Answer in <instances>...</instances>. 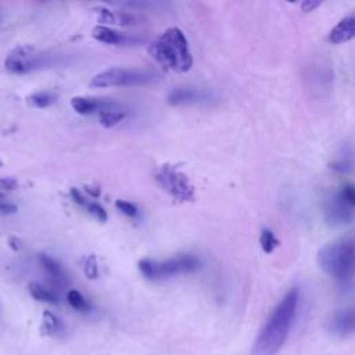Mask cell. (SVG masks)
Segmentation results:
<instances>
[{
    "label": "cell",
    "instance_id": "cell-1",
    "mask_svg": "<svg viewBox=\"0 0 355 355\" xmlns=\"http://www.w3.org/2000/svg\"><path fill=\"white\" fill-rule=\"evenodd\" d=\"M298 289H290L274 308L253 344L252 355H275L287 338L298 307Z\"/></svg>",
    "mask_w": 355,
    "mask_h": 355
},
{
    "label": "cell",
    "instance_id": "cell-2",
    "mask_svg": "<svg viewBox=\"0 0 355 355\" xmlns=\"http://www.w3.org/2000/svg\"><path fill=\"white\" fill-rule=\"evenodd\" d=\"M149 53L159 64L176 74H185L193 65L187 39L179 28L167 30L150 45Z\"/></svg>",
    "mask_w": 355,
    "mask_h": 355
},
{
    "label": "cell",
    "instance_id": "cell-3",
    "mask_svg": "<svg viewBox=\"0 0 355 355\" xmlns=\"http://www.w3.org/2000/svg\"><path fill=\"white\" fill-rule=\"evenodd\" d=\"M319 268L341 285H349L354 275L355 253L352 236L325 245L316 256Z\"/></svg>",
    "mask_w": 355,
    "mask_h": 355
},
{
    "label": "cell",
    "instance_id": "cell-4",
    "mask_svg": "<svg viewBox=\"0 0 355 355\" xmlns=\"http://www.w3.org/2000/svg\"><path fill=\"white\" fill-rule=\"evenodd\" d=\"M200 261L194 256L181 254L164 261L145 258L139 261V270L149 281H165L172 276L192 274L200 270Z\"/></svg>",
    "mask_w": 355,
    "mask_h": 355
},
{
    "label": "cell",
    "instance_id": "cell-5",
    "mask_svg": "<svg viewBox=\"0 0 355 355\" xmlns=\"http://www.w3.org/2000/svg\"><path fill=\"white\" fill-rule=\"evenodd\" d=\"M161 75L153 70L143 68H111L97 74L92 88H115V86H142L159 82Z\"/></svg>",
    "mask_w": 355,
    "mask_h": 355
},
{
    "label": "cell",
    "instance_id": "cell-6",
    "mask_svg": "<svg viewBox=\"0 0 355 355\" xmlns=\"http://www.w3.org/2000/svg\"><path fill=\"white\" fill-rule=\"evenodd\" d=\"M154 179L159 186L175 201L186 203L194 200L193 185L190 183L189 178L175 167L168 164L160 167L154 174Z\"/></svg>",
    "mask_w": 355,
    "mask_h": 355
},
{
    "label": "cell",
    "instance_id": "cell-7",
    "mask_svg": "<svg viewBox=\"0 0 355 355\" xmlns=\"http://www.w3.org/2000/svg\"><path fill=\"white\" fill-rule=\"evenodd\" d=\"M34 52L35 49L31 45H20L14 48L5 60L6 70L13 74H24L30 71L35 65Z\"/></svg>",
    "mask_w": 355,
    "mask_h": 355
},
{
    "label": "cell",
    "instance_id": "cell-8",
    "mask_svg": "<svg viewBox=\"0 0 355 355\" xmlns=\"http://www.w3.org/2000/svg\"><path fill=\"white\" fill-rule=\"evenodd\" d=\"M326 219L332 226H344L354 221V207L348 205L336 193L326 205Z\"/></svg>",
    "mask_w": 355,
    "mask_h": 355
},
{
    "label": "cell",
    "instance_id": "cell-9",
    "mask_svg": "<svg viewBox=\"0 0 355 355\" xmlns=\"http://www.w3.org/2000/svg\"><path fill=\"white\" fill-rule=\"evenodd\" d=\"M212 93L199 88H181L171 92L168 103L171 105H186V104H203L212 101Z\"/></svg>",
    "mask_w": 355,
    "mask_h": 355
},
{
    "label": "cell",
    "instance_id": "cell-10",
    "mask_svg": "<svg viewBox=\"0 0 355 355\" xmlns=\"http://www.w3.org/2000/svg\"><path fill=\"white\" fill-rule=\"evenodd\" d=\"M327 329L330 334L338 337V338H345L352 334L355 329V316L352 310H340L334 312L329 322H327Z\"/></svg>",
    "mask_w": 355,
    "mask_h": 355
},
{
    "label": "cell",
    "instance_id": "cell-11",
    "mask_svg": "<svg viewBox=\"0 0 355 355\" xmlns=\"http://www.w3.org/2000/svg\"><path fill=\"white\" fill-rule=\"evenodd\" d=\"M92 37L99 42H103L107 45H116V46H132V45L142 43V39L138 37L121 34L104 26L94 27L92 31Z\"/></svg>",
    "mask_w": 355,
    "mask_h": 355
},
{
    "label": "cell",
    "instance_id": "cell-12",
    "mask_svg": "<svg viewBox=\"0 0 355 355\" xmlns=\"http://www.w3.org/2000/svg\"><path fill=\"white\" fill-rule=\"evenodd\" d=\"M120 104L112 101V100H104V99H92V97H74L71 100V107L74 108V111H77L78 114L86 115V114H92L94 111H103V110H108V108H114L118 107Z\"/></svg>",
    "mask_w": 355,
    "mask_h": 355
},
{
    "label": "cell",
    "instance_id": "cell-13",
    "mask_svg": "<svg viewBox=\"0 0 355 355\" xmlns=\"http://www.w3.org/2000/svg\"><path fill=\"white\" fill-rule=\"evenodd\" d=\"M355 37V17L354 14H349L340 20L336 27L332 28V31L327 35V41L333 45H340L349 42Z\"/></svg>",
    "mask_w": 355,
    "mask_h": 355
},
{
    "label": "cell",
    "instance_id": "cell-14",
    "mask_svg": "<svg viewBox=\"0 0 355 355\" xmlns=\"http://www.w3.org/2000/svg\"><path fill=\"white\" fill-rule=\"evenodd\" d=\"M99 14V21L105 23V24H118V26H132V24H138L136 21H139L141 19L136 16H132L130 13L125 12H110L107 9L100 8L97 10Z\"/></svg>",
    "mask_w": 355,
    "mask_h": 355
},
{
    "label": "cell",
    "instance_id": "cell-15",
    "mask_svg": "<svg viewBox=\"0 0 355 355\" xmlns=\"http://www.w3.org/2000/svg\"><path fill=\"white\" fill-rule=\"evenodd\" d=\"M41 265L43 267V270L48 272V275L50 276V279L59 285V286H64L67 283V276H65V272L63 270V267L54 260L50 256H46V254H39L38 257Z\"/></svg>",
    "mask_w": 355,
    "mask_h": 355
},
{
    "label": "cell",
    "instance_id": "cell-16",
    "mask_svg": "<svg viewBox=\"0 0 355 355\" xmlns=\"http://www.w3.org/2000/svg\"><path fill=\"white\" fill-rule=\"evenodd\" d=\"M125 111L123 110L121 105L114 107V108H108V110H103L99 112V121L104 128H112L116 124H120L124 118H125Z\"/></svg>",
    "mask_w": 355,
    "mask_h": 355
},
{
    "label": "cell",
    "instance_id": "cell-17",
    "mask_svg": "<svg viewBox=\"0 0 355 355\" xmlns=\"http://www.w3.org/2000/svg\"><path fill=\"white\" fill-rule=\"evenodd\" d=\"M330 168L340 174H348L352 171V149H351V146H344L341 153L330 164Z\"/></svg>",
    "mask_w": 355,
    "mask_h": 355
},
{
    "label": "cell",
    "instance_id": "cell-18",
    "mask_svg": "<svg viewBox=\"0 0 355 355\" xmlns=\"http://www.w3.org/2000/svg\"><path fill=\"white\" fill-rule=\"evenodd\" d=\"M57 99V94L49 90H42V92H37L32 93L27 97V101L30 105L37 107V108H46L49 105H52Z\"/></svg>",
    "mask_w": 355,
    "mask_h": 355
},
{
    "label": "cell",
    "instance_id": "cell-19",
    "mask_svg": "<svg viewBox=\"0 0 355 355\" xmlns=\"http://www.w3.org/2000/svg\"><path fill=\"white\" fill-rule=\"evenodd\" d=\"M28 290H30V294L38 301L48 303V304H59V298L56 297V294H53L52 292H49L46 287H43L37 282H31L28 285Z\"/></svg>",
    "mask_w": 355,
    "mask_h": 355
},
{
    "label": "cell",
    "instance_id": "cell-20",
    "mask_svg": "<svg viewBox=\"0 0 355 355\" xmlns=\"http://www.w3.org/2000/svg\"><path fill=\"white\" fill-rule=\"evenodd\" d=\"M41 329H42V334L45 336H57L61 332L63 325L54 314H52L50 311H45Z\"/></svg>",
    "mask_w": 355,
    "mask_h": 355
},
{
    "label": "cell",
    "instance_id": "cell-21",
    "mask_svg": "<svg viewBox=\"0 0 355 355\" xmlns=\"http://www.w3.org/2000/svg\"><path fill=\"white\" fill-rule=\"evenodd\" d=\"M260 245H261L263 250L267 254H271V253H274L279 247L281 242H279V239L276 238L275 233L271 229L265 227V229H263L261 236H260Z\"/></svg>",
    "mask_w": 355,
    "mask_h": 355
},
{
    "label": "cell",
    "instance_id": "cell-22",
    "mask_svg": "<svg viewBox=\"0 0 355 355\" xmlns=\"http://www.w3.org/2000/svg\"><path fill=\"white\" fill-rule=\"evenodd\" d=\"M67 300H68V304L77 310V311H81V312H88L90 310V305L88 304V301L85 300V297L78 292V290H70L67 293Z\"/></svg>",
    "mask_w": 355,
    "mask_h": 355
},
{
    "label": "cell",
    "instance_id": "cell-23",
    "mask_svg": "<svg viewBox=\"0 0 355 355\" xmlns=\"http://www.w3.org/2000/svg\"><path fill=\"white\" fill-rule=\"evenodd\" d=\"M85 275L89 279H96L99 276V265H97V258H96L94 254H92L86 258Z\"/></svg>",
    "mask_w": 355,
    "mask_h": 355
},
{
    "label": "cell",
    "instance_id": "cell-24",
    "mask_svg": "<svg viewBox=\"0 0 355 355\" xmlns=\"http://www.w3.org/2000/svg\"><path fill=\"white\" fill-rule=\"evenodd\" d=\"M86 210L89 211V214H92L97 221L100 222H105L107 221V212L103 207H100L97 203H92V201H88L85 204Z\"/></svg>",
    "mask_w": 355,
    "mask_h": 355
},
{
    "label": "cell",
    "instance_id": "cell-25",
    "mask_svg": "<svg viewBox=\"0 0 355 355\" xmlns=\"http://www.w3.org/2000/svg\"><path fill=\"white\" fill-rule=\"evenodd\" d=\"M115 207L120 210L123 214L128 215V216H136L138 215V208L132 203H130V201L116 200L115 201Z\"/></svg>",
    "mask_w": 355,
    "mask_h": 355
},
{
    "label": "cell",
    "instance_id": "cell-26",
    "mask_svg": "<svg viewBox=\"0 0 355 355\" xmlns=\"http://www.w3.org/2000/svg\"><path fill=\"white\" fill-rule=\"evenodd\" d=\"M338 194H340V197H341L348 205H351V207L355 205V192H354V187H352L351 185L343 186V187L340 189Z\"/></svg>",
    "mask_w": 355,
    "mask_h": 355
},
{
    "label": "cell",
    "instance_id": "cell-27",
    "mask_svg": "<svg viewBox=\"0 0 355 355\" xmlns=\"http://www.w3.org/2000/svg\"><path fill=\"white\" fill-rule=\"evenodd\" d=\"M19 187V182L14 178H0V192H12Z\"/></svg>",
    "mask_w": 355,
    "mask_h": 355
},
{
    "label": "cell",
    "instance_id": "cell-28",
    "mask_svg": "<svg viewBox=\"0 0 355 355\" xmlns=\"http://www.w3.org/2000/svg\"><path fill=\"white\" fill-rule=\"evenodd\" d=\"M17 211H19L17 205L6 200H0V215H10V214H16Z\"/></svg>",
    "mask_w": 355,
    "mask_h": 355
},
{
    "label": "cell",
    "instance_id": "cell-29",
    "mask_svg": "<svg viewBox=\"0 0 355 355\" xmlns=\"http://www.w3.org/2000/svg\"><path fill=\"white\" fill-rule=\"evenodd\" d=\"M8 246L10 247V250H13V252H16V253H17V252H21L23 247H24L21 239H19L17 236H9Z\"/></svg>",
    "mask_w": 355,
    "mask_h": 355
},
{
    "label": "cell",
    "instance_id": "cell-30",
    "mask_svg": "<svg viewBox=\"0 0 355 355\" xmlns=\"http://www.w3.org/2000/svg\"><path fill=\"white\" fill-rule=\"evenodd\" d=\"M321 5L322 2H319V0H305V2L301 3V9L303 12L310 13V12H314L316 8H319Z\"/></svg>",
    "mask_w": 355,
    "mask_h": 355
},
{
    "label": "cell",
    "instance_id": "cell-31",
    "mask_svg": "<svg viewBox=\"0 0 355 355\" xmlns=\"http://www.w3.org/2000/svg\"><path fill=\"white\" fill-rule=\"evenodd\" d=\"M71 197H72V200L77 203V204H79V205H85L88 201H86V199L82 196V193L77 189V187H72L71 189Z\"/></svg>",
    "mask_w": 355,
    "mask_h": 355
},
{
    "label": "cell",
    "instance_id": "cell-32",
    "mask_svg": "<svg viewBox=\"0 0 355 355\" xmlns=\"http://www.w3.org/2000/svg\"><path fill=\"white\" fill-rule=\"evenodd\" d=\"M86 192L88 193H90L92 196H94V197H97L99 194H100V190H94L93 187H86Z\"/></svg>",
    "mask_w": 355,
    "mask_h": 355
},
{
    "label": "cell",
    "instance_id": "cell-33",
    "mask_svg": "<svg viewBox=\"0 0 355 355\" xmlns=\"http://www.w3.org/2000/svg\"><path fill=\"white\" fill-rule=\"evenodd\" d=\"M0 200H6V197L2 193H0Z\"/></svg>",
    "mask_w": 355,
    "mask_h": 355
},
{
    "label": "cell",
    "instance_id": "cell-34",
    "mask_svg": "<svg viewBox=\"0 0 355 355\" xmlns=\"http://www.w3.org/2000/svg\"><path fill=\"white\" fill-rule=\"evenodd\" d=\"M3 165V163H2V160H0V167H2Z\"/></svg>",
    "mask_w": 355,
    "mask_h": 355
}]
</instances>
